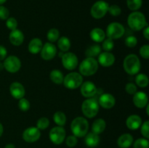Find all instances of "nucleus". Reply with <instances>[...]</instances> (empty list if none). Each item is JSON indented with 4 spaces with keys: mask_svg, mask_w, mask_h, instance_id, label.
<instances>
[{
    "mask_svg": "<svg viewBox=\"0 0 149 148\" xmlns=\"http://www.w3.org/2000/svg\"><path fill=\"white\" fill-rule=\"evenodd\" d=\"M127 24L134 31H139L148 26L144 14L138 11H133L129 15Z\"/></svg>",
    "mask_w": 149,
    "mask_h": 148,
    "instance_id": "f257e3e1",
    "label": "nucleus"
},
{
    "mask_svg": "<svg viewBox=\"0 0 149 148\" xmlns=\"http://www.w3.org/2000/svg\"><path fill=\"white\" fill-rule=\"evenodd\" d=\"M42 46H43V43L42 40L39 38H33L29 42L28 48L30 53L36 55L41 52Z\"/></svg>",
    "mask_w": 149,
    "mask_h": 148,
    "instance_id": "4be33fe9",
    "label": "nucleus"
},
{
    "mask_svg": "<svg viewBox=\"0 0 149 148\" xmlns=\"http://www.w3.org/2000/svg\"><path fill=\"white\" fill-rule=\"evenodd\" d=\"M10 92L11 95L16 100H20V99L24 97L26 91L25 88L19 82H13L12 83L10 86Z\"/></svg>",
    "mask_w": 149,
    "mask_h": 148,
    "instance_id": "f3484780",
    "label": "nucleus"
},
{
    "mask_svg": "<svg viewBox=\"0 0 149 148\" xmlns=\"http://www.w3.org/2000/svg\"><path fill=\"white\" fill-rule=\"evenodd\" d=\"M4 148H15V146L13 144H7Z\"/></svg>",
    "mask_w": 149,
    "mask_h": 148,
    "instance_id": "de8ad7c7",
    "label": "nucleus"
},
{
    "mask_svg": "<svg viewBox=\"0 0 149 148\" xmlns=\"http://www.w3.org/2000/svg\"><path fill=\"white\" fill-rule=\"evenodd\" d=\"M142 119L138 115H131L127 118L126 126L130 130H137L142 125Z\"/></svg>",
    "mask_w": 149,
    "mask_h": 148,
    "instance_id": "aec40b11",
    "label": "nucleus"
},
{
    "mask_svg": "<svg viewBox=\"0 0 149 148\" xmlns=\"http://www.w3.org/2000/svg\"><path fill=\"white\" fill-rule=\"evenodd\" d=\"M138 44V39L135 36H130L125 39V45L130 48H133Z\"/></svg>",
    "mask_w": 149,
    "mask_h": 148,
    "instance_id": "ea45409f",
    "label": "nucleus"
},
{
    "mask_svg": "<svg viewBox=\"0 0 149 148\" xmlns=\"http://www.w3.org/2000/svg\"><path fill=\"white\" fill-rule=\"evenodd\" d=\"M82 83L83 77L81 74L77 72H71L64 77L63 84L65 88L69 89H76L81 86Z\"/></svg>",
    "mask_w": 149,
    "mask_h": 148,
    "instance_id": "423d86ee",
    "label": "nucleus"
},
{
    "mask_svg": "<svg viewBox=\"0 0 149 148\" xmlns=\"http://www.w3.org/2000/svg\"><path fill=\"white\" fill-rule=\"evenodd\" d=\"M146 107V114L147 115H149V104H148Z\"/></svg>",
    "mask_w": 149,
    "mask_h": 148,
    "instance_id": "3c124183",
    "label": "nucleus"
},
{
    "mask_svg": "<svg viewBox=\"0 0 149 148\" xmlns=\"http://www.w3.org/2000/svg\"><path fill=\"white\" fill-rule=\"evenodd\" d=\"M133 143V136L130 133H123L117 140V145L120 148H129Z\"/></svg>",
    "mask_w": 149,
    "mask_h": 148,
    "instance_id": "412c9836",
    "label": "nucleus"
},
{
    "mask_svg": "<svg viewBox=\"0 0 149 148\" xmlns=\"http://www.w3.org/2000/svg\"><path fill=\"white\" fill-rule=\"evenodd\" d=\"M109 4L103 0H99L94 3L90 10V14L94 18H103L108 12L109 10Z\"/></svg>",
    "mask_w": 149,
    "mask_h": 148,
    "instance_id": "6e6552de",
    "label": "nucleus"
},
{
    "mask_svg": "<svg viewBox=\"0 0 149 148\" xmlns=\"http://www.w3.org/2000/svg\"><path fill=\"white\" fill-rule=\"evenodd\" d=\"M47 37L50 43L56 42L60 38V32L57 28H51L47 34Z\"/></svg>",
    "mask_w": 149,
    "mask_h": 148,
    "instance_id": "7c9ffc66",
    "label": "nucleus"
},
{
    "mask_svg": "<svg viewBox=\"0 0 149 148\" xmlns=\"http://www.w3.org/2000/svg\"><path fill=\"white\" fill-rule=\"evenodd\" d=\"M65 129L63 126H55L50 130L49 133V139L53 144L56 145H59L64 142L65 139Z\"/></svg>",
    "mask_w": 149,
    "mask_h": 148,
    "instance_id": "9d476101",
    "label": "nucleus"
},
{
    "mask_svg": "<svg viewBox=\"0 0 149 148\" xmlns=\"http://www.w3.org/2000/svg\"><path fill=\"white\" fill-rule=\"evenodd\" d=\"M141 134L146 139L149 138V120H146L141 126Z\"/></svg>",
    "mask_w": 149,
    "mask_h": 148,
    "instance_id": "58836bf2",
    "label": "nucleus"
},
{
    "mask_svg": "<svg viewBox=\"0 0 149 148\" xmlns=\"http://www.w3.org/2000/svg\"><path fill=\"white\" fill-rule=\"evenodd\" d=\"M101 50L102 48L100 45L93 44L87 48V50L85 51V55L87 57L95 58L101 53Z\"/></svg>",
    "mask_w": 149,
    "mask_h": 148,
    "instance_id": "a878e982",
    "label": "nucleus"
},
{
    "mask_svg": "<svg viewBox=\"0 0 149 148\" xmlns=\"http://www.w3.org/2000/svg\"><path fill=\"white\" fill-rule=\"evenodd\" d=\"M7 49L2 45H0V61H2L7 57Z\"/></svg>",
    "mask_w": 149,
    "mask_h": 148,
    "instance_id": "a18cd8bd",
    "label": "nucleus"
},
{
    "mask_svg": "<svg viewBox=\"0 0 149 148\" xmlns=\"http://www.w3.org/2000/svg\"><path fill=\"white\" fill-rule=\"evenodd\" d=\"M125 33V28L121 23L113 22L107 26L106 36L107 38L114 40L122 37Z\"/></svg>",
    "mask_w": 149,
    "mask_h": 148,
    "instance_id": "0eeeda50",
    "label": "nucleus"
},
{
    "mask_svg": "<svg viewBox=\"0 0 149 148\" xmlns=\"http://www.w3.org/2000/svg\"><path fill=\"white\" fill-rule=\"evenodd\" d=\"M135 83L141 88H146L148 85V77L144 73L138 74L135 77Z\"/></svg>",
    "mask_w": 149,
    "mask_h": 148,
    "instance_id": "c85d7f7f",
    "label": "nucleus"
},
{
    "mask_svg": "<svg viewBox=\"0 0 149 148\" xmlns=\"http://www.w3.org/2000/svg\"><path fill=\"white\" fill-rule=\"evenodd\" d=\"M141 61L139 57L135 54H130L124 59V70L130 75H135L138 73L141 70Z\"/></svg>",
    "mask_w": 149,
    "mask_h": 148,
    "instance_id": "7ed1b4c3",
    "label": "nucleus"
},
{
    "mask_svg": "<svg viewBox=\"0 0 149 148\" xmlns=\"http://www.w3.org/2000/svg\"><path fill=\"white\" fill-rule=\"evenodd\" d=\"M81 111L84 115L88 118L95 117L99 111V104L97 100L93 97L87 98L82 102Z\"/></svg>",
    "mask_w": 149,
    "mask_h": 148,
    "instance_id": "39448f33",
    "label": "nucleus"
},
{
    "mask_svg": "<svg viewBox=\"0 0 149 148\" xmlns=\"http://www.w3.org/2000/svg\"><path fill=\"white\" fill-rule=\"evenodd\" d=\"M3 69H4V64H3V62H0V71H2Z\"/></svg>",
    "mask_w": 149,
    "mask_h": 148,
    "instance_id": "8fccbe9b",
    "label": "nucleus"
},
{
    "mask_svg": "<svg viewBox=\"0 0 149 148\" xmlns=\"http://www.w3.org/2000/svg\"><path fill=\"white\" fill-rule=\"evenodd\" d=\"M71 132L77 137H84L89 130V123L84 117H77L71 124Z\"/></svg>",
    "mask_w": 149,
    "mask_h": 148,
    "instance_id": "f03ea898",
    "label": "nucleus"
},
{
    "mask_svg": "<svg viewBox=\"0 0 149 148\" xmlns=\"http://www.w3.org/2000/svg\"><path fill=\"white\" fill-rule=\"evenodd\" d=\"M61 59L63 67L68 71H73L78 66V57L72 52H65L61 57Z\"/></svg>",
    "mask_w": 149,
    "mask_h": 148,
    "instance_id": "9b49d317",
    "label": "nucleus"
},
{
    "mask_svg": "<svg viewBox=\"0 0 149 148\" xmlns=\"http://www.w3.org/2000/svg\"><path fill=\"white\" fill-rule=\"evenodd\" d=\"M99 105L105 109H111L116 104V99L112 94L109 93H105L99 97Z\"/></svg>",
    "mask_w": 149,
    "mask_h": 148,
    "instance_id": "dca6fc26",
    "label": "nucleus"
},
{
    "mask_svg": "<svg viewBox=\"0 0 149 148\" xmlns=\"http://www.w3.org/2000/svg\"><path fill=\"white\" fill-rule=\"evenodd\" d=\"M106 127V123L104 119L97 118L94 120L92 125V132L99 135L104 131Z\"/></svg>",
    "mask_w": 149,
    "mask_h": 148,
    "instance_id": "393cba45",
    "label": "nucleus"
},
{
    "mask_svg": "<svg viewBox=\"0 0 149 148\" xmlns=\"http://www.w3.org/2000/svg\"><path fill=\"white\" fill-rule=\"evenodd\" d=\"M41 57L45 60L53 59L57 54V48L55 44L50 42H47L43 45L40 52Z\"/></svg>",
    "mask_w": 149,
    "mask_h": 148,
    "instance_id": "ddd939ff",
    "label": "nucleus"
},
{
    "mask_svg": "<svg viewBox=\"0 0 149 148\" xmlns=\"http://www.w3.org/2000/svg\"><path fill=\"white\" fill-rule=\"evenodd\" d=\"M30 107H31L30 102H29V101L27 100V99L23 97V98L19 100L18 107L20 110L24 112L28 111V110L30 109Z\"/></svg>",
    "mask_w": 149,
    "mask_h": 148,
    "instance_id": "c9c22d12",
    "label": "nucleus"
},
{
    "mask_svg": "<svg viewBox=\"0 0 149 148\" xmlns=\"http://www.w3.org/2000/svg\"><path fill=\"white\" fill-rule=\"evenodd\" d=\"M49 78L52 82L56 84H61L63 82V74L59 70H52L49 73Z\"/></svg>",
    "mask_w": 149,
    "mask_h": 148,
    "instance_id": "cd10ccee",
    "label": "nucleus"
},
{
    "mask_svg": "<svg viewBox=\"0 0 149 148\" xmlns=\"http://www.w3.org/2000/svg\"><path fill=\"white\" fill-rule=\"evenodd\" d=\"M80 91L83 97L86 98H91L95 97L97 92L96 86L91 81H85L81 85Z\"/></svg>",
    "mask_w": 149,
    "mask_h": 148,
    "instance_id": "4468645a",
    "label": "nucleus"
},
{
    "mask_svg": "<svg viewBox=\"0 0 149 148\" xmlns=\"http://www.w3.org/2000/svg\"><path fill=\"white\" fill-rule=\"evenodd\" d=\"M58 46L60 50L63 52H67L71 48V41L66 36H62L58 39Z\"/></svg>",
    "mask_w": 149,
    "mask_h": 148,
    "instance_id": "bb28decb",
    "label": "nucleus"
},
{
    "mask_svg": "<svg viewBox=\"0 0 149 148\" xmlns=\"http://www.w3.org/2000/svg\"><path fill=\"white\" fill-rule=\"evenodd\" d=\"M41 136V132L36 127H29L25 129L23 133V139L25 142L29 143H33L39 139Z\"/></svg>",
    "mask_w": 149,
    "mask_h": 148,
    "instance_id": "f8f14e48",
    "label": "nucleus"
},
{
    "mask_svg": "<svg viewBox=\"0 0 149 148\" xmlns=\"http://www.w3.org/2000/svg\"><path fill=\"white\" fill-rule=\"evenodd\" d=\"M134 104L138 108H144L148 104V95L143 91H137L132 98Z\"/></svg>",
    "mask_w": 149,
    "mask_h": 148,
    "instance_id": "a211bd4d",
    "label": "nucleus"
},
{
    "mask_svg": "<svg viewBox=\"0 0 149 148\" xmlns=\"http://www.w3.org/2000/svg\"><path fill=\"white\" fill-rule=\"evenodd\" d=\"M143 35L144 38H145L146 40H149V27L148 26L143 28Z\"/></svg>",
    "mask_w": 149,
    "mask_h": 148,
    "instance_id": "49530a36",
    "label": "nucleus"
},
{
    "mask_svg": "<svg viewBox=\"0 0 149 148\" xmlns=\"http://www.w3.org/2000/svg\"><path fill=\"white\" fill-rule=\"evenodd\" d=\"M133 144L134 148H148L149 142L148 139L146 138H139L135 141Z\"/></svg>",
    "mask_w": 149,
    "mask_h": 148,
    "instance_id": "473e14b6",
    "label": "nucleus"
},
{
    "mask_svg": "<svg viewBox=\"0 0 149 148\" xmlns=\"http://www.w3.org/2000/svg\"><path fill=\"white\" fill-rule=\"evenodd\" d=\"M6 26L7 27V28L11 30H15V29H17V20L14 17H9L7 19V21H6Z\"/></svg>",
    "mask_w": 149,
    "mask_h": 148,
    "instance_id": "4c0bfd02",
    "label": "nucleus"
},
{
    "mask_svg": "<svg viewBox=\"0 0 149 148\" xmlns=\"http://www.w3.org/2000/svg\"><path fill=\"white\" fill-rule=\"evenodd\" d=\"M79 73L84 76H91L98 70V62L95 58L86 57L79 65Z\"/></svg>",
    "mask_w": 149,
    "mask_h": 148,
    "instance_id": "20e7f679",
    "label": "nucleus"
},
{
    "mask_svg": "<svg viewBox=\"0 0 149 148\" xmlns=\"http://www.w3.org/2000/svg\"><path fill=\"white\" fill-rule=\"evenodd\" d=\"M125 91L127 94H134L138 91V89H137V86L133 83H128L125 86Z\"/></svg>",
    "mask_w": 149,
    "mask_h": 148,
    "instance_id": "79ce46f5",
    "label": "nucleus"
},
{
    "mask_svg": "<svg viewBox=\"0 0 149 148\" xmlns=\"http://www.w3.org/2000/svg\"><path fill=\"white\" fill-rule=\"evenodd\" d=\"M90 36L91 39L97 43H100L103 42V40L106 39V33L103 29L100 28H95L90 31Z\"/></svg>",
    "mask_w": 149,
    "mask_h": 148,
    "instance_id": "5701e85b",
    "label": "nucleus"
},
{
    "mask_svg": "<svg viewBox=\"0 0 149 148\" xmlns=\"http://www.w3.org/2000/svg\"><path fill=\"white\" fill-rule=\"evenodd\" d=\"M4 68L11 73L17 72L21 68V62L17 57L10 55L4 59Z\"/></svg>",
    "mask_w": 149,
    "mask_h": 148,
    "instance_id": "1a4fd4ad",
    "label": "nucleus"
},
{
    "mask_svg": "<svg viewBox=\"0 0 149 148\" xmlns=\"http://www.w3.org/2000/svg\"><path fill=\"white\" fill-rule=\"evenodd\" d=\"M10 17V11L6 7L0 5V19L2 20H7Z\"/></svg>",
    "mask_w": 149,
    "mask_h": 148,
    "instance_id": "37998d69",
    "label": "nucleus"
},
{
    "mask_svg": "<svg viewBox=\"0 0 149 148\" xmlns=\"http://www.w3.org/2000/svg\"><path fill=\"white\" fill-rule=\"evenodd\" d=\"M6 1H7V0H0V5L3 4L4 3H5Z\"/></svg>",
    "mask_w": 149,
    "mask_h": 148,
    "instance_id": "603ef678",
    "label": "nucleus"
},
{
    "mask_svg": "<svg viewBox=\"0 0 149 148\" xmlns=\"http://www.w3.org/2000/svg\"><path fill=\"white\" fill-rule=\"evenodd\" d=\"M49 126V120L46 117L40 118L36 122V128L39 130H45Z\"/></svg>",
    "mask_w": 149,
    "mask_h": 148,
    "instance_id": "72a5a7b5",
    "label": "nucleus"
},
{
    "mask_svg": "<svg viewBox=\"0 0 149 148\" xmlns=\"http://www.w3.org/2000/svg\"><path fill=\"white\" fill-rule=\"evenodd\" d=\"M143 0H127V5L132 11H138L141 7Z\"/></svg>",
    "mask_w": 149,
    "mask_h": 148,
    "instance_id": "2f4dec72",
    "label": "nucleus"
},
{
    "mask_svg": "<svg viewBox=\"0 0 149 148\" xmlns=\"http://www.w3.org/2000/svg\"><path fill=\"white\" fill-rule=\"evenodd\" d=\"M85 142L86 145L89 147H95L97 146L100 142V136L98 134L93 133V132H90L87 133L85 135Z\"/></svg>",
    "mask_w": 149,
    "mask_h": 148,
    "instance_id": "b1692460",
    "label": "nucleus"
},
{
    "mask_svg": "<svg viewBox=\"0 0 149 148\" xmlns=\"http://www.w3.org/2000/svg\"><path fill=\"white\" fill-rule=\"evenodd\" d=\"M9 39L12 44L18 46L23 44V41H24V35L21 30L15 29V30H11V33H10V36H9Z\"/></svg>",
    "mask_w": 149,
    "mask_h": 148,
    "instance_id": "6ab92c4d",
    "label": "nucleus"
},
{
    "mask_svg": "<svg viewBox=\"0 0 149 148\" xmlns=\"http://www.w3.org/2000/svg\"><path fill=\"white\" fill-rule=\"evenodd\" d=\"M3 132H4V128H3L2 124L0 123V137H1V135L3 134Z\"/></svg>",
    "mask_w": 149,
    "mask_h": 148,
    "instance_id": "09e8293b",
    "label": "nucleus"
},
{
    "mask_svg": "<svg viewBox=\"0 0 149 148\" xmlns=\"http://www.w3.org/2000/svg\"><path fill=\"white\" fill-rule=\"evenodd\" d=\"M140 55L144 59H149V45L145 44L142 46L140 49Z\"/></svg>",
    "mask_w": 149,
    "mask_h": 148,
    "instance_id": "c03bdc74",
    "label": "nucleus"
},
{
    "mask_svg": "<svg viewBox=\"0 0 149 148\" xmlns=\"http://www.w3.org/2000/svg\"><path fill=\"white\" fill-rule=\"evenodd\" d=\"M77 142H78V139H77V136H75L74 135L68 136L65 139V144L68 147H74L77 145Z\"/></svg>",
    "mask_w": 149,
    "mask_h": 148,
    "instance_id": "a19ab883",
    "label": "nucleus"
},
{
    "mask_svg": "<svg viewBox=\"0 0 149 148\" xmlns=\"http://www.w3.org/2000/svg\"><path fill=\"white\" fill-rule=\"evenodd\" d=\"M53 120L58 126H63L66 123V115L61 111H58L54 114Z\"/></svg>",
    "mask_w": 149,
    "mask_h": 148,
    "instance_id": "c756f323",
    "label": "nucleus"
},
{
    "mask_svg": "<svg viewBox=\"0 0 149 148\" xmlns=\"http://www.w3.org/2000/svg\"><path fill=\"white\" fill-rule=\"evenodd\" d=\"M116 58L115 56L110 52H101L97 56V62L103 67H110L113 65Z\"/></svg>",
    "mask_w": 149,
    "mask_h": 148,
    "instance_id": "2eb2a0df",
    "label": "nucleus"
},
{
    "mask_svg": "<svg viewBox=\"0 0 149 148\" xmlns=\"http://www.w3.org/2000/svg\"><path fill=\"white\" fill-rule=\"evenodd\" d=\"M114 47V43H113V40L107 38L105 39L103 41V44H102L101 48L105 51V52H110Z\"/></svg>",
    "mask_w": 149,
    "mask_h": 148,
    "instance_id": "f704fd0d",
    "label": "nucleus"
},
{
    "mask_svg": "<svg viewBox=\"0 0 149 148\" xmlns=\"http://www.w3.org/2000/svg\"><path fill=\"white\" fill-rule=\"evenodd\" d=\"M109 13L112 16H114V17H117V16L120 15L121 13H122V9L119 6H118L117 4H112V5L109 6V10H108Z\"/></svg>",
    "mask_w": 149,
    "mask_h": 148,
    "instance_id": "e433bc0d",
    "label": "nucleus"
}]
</instances>
